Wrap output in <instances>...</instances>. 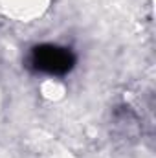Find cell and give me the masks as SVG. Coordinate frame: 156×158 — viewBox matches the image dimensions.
Listing matches in <instances>:
<instances>
[{
    "mask_svg": "<svg viewBox=\"0 0 156 158\" xmlns=\"http://www.w3.org/2000/svg\"><path fill=\"white\" fill-rule=\"evenodd\" d=\"M76 59L70 50L44 44L33 50V64L48 74H66L74 66Z\"/></svg>",
    "mask_w": 156,
    "mask_h": 158,
    "instance_id": "1",
    "label": "cell"
}]
</instances>
